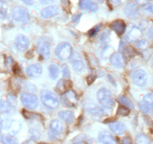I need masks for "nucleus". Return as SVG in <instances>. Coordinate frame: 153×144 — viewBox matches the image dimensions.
<instances>
[{
    "instance_id": "nucleus-1",
    "label": "nucleus",
    "mask_w": 153,
    "mask_h": 144,
    "mask_svg": "<svg viewBox=\"0 0 153 144\" xmlns=\"http://www.w3.org/2000/svg\"><path fill=\"white\" fill-rule=\"evenodd\" d=\"M40 96L42 104L47 108H49L51 110H56L59 105L56 95L51 91L44 89L41 92Z\"/></svg>"
},
{
    "instance_id": "nucleus-2",
    "label": "nucleus",
    "mask_w": 153,
    "mask_h": 144,
    "mask_svg": "<svg viewBox=\"0 0 153 144\" xmlns=\"http://www.w3.org/2000/svg\"><path fill=\"white\" fill-rule=\"evenodd\" d=\"M98 102L106 109H111L114 106V100L111 92L106 88H102L98 90L97 93Z\"/></svg>"
},
{
    "instance_id": "nucleus-3",
    "label": "nucleus",
    "mask_w": 153,
    "mask_h": 144,
    "mask_svg": "<svg viewBox=\"0 0 153 144\" xmlns=\"http://www.w3.org/2000/svg\"><path fill=\"white\" fill-rule=\"evenodd\" d=\"M55 52L56 55L59 59L65 61V60H68L71 58L73 50H72V47L70 44L68 42H62L57 46Z\"/></svg>"
},
{
    "instance_id": "nucleus-4",
    "label": "nucleus",
    "mask_w": 153,
    "mask_h": 144,
    "mask_svg": "<svg viewBox=\"0 0 153 144\" xmlns=\"http://www.w3.org/2000/svg\"><path fill=\"white\" fill-rule=\"evenodd\" d=\"M37 51L45 58H48L51 55V45L46 38H40L37 42Z\"/></svg>"
},
{
    "instance_id": "nucleus-5",
    "label": "nucleus",
    "mask_w": 153,
    "mask_h": 144,
    "mask_svg": "<svg viewBox=\"0 0 153 144\" xmlns=\"http://www.w3.org/2000/svg\"><path fill=\"white\" fill-rule=\"evenodd\" d=\"M22 104L29 110L35 109L38 106V99L35 95L30 93H23L20 97Z\"/></svg>"
},
{
    "instance_id": "nucleus-6",
    "label": "nucleus",
    "mask_w": 153,
    "mask_h": 144,
    "mask_svg": "<svg viewBox=\"0 0 153 144\" xmlns=\"http://www.w3.org/2000/svg\"><path fill=\"white\" fill-rule=\"evenodd\" d=\"M12 17L16 21L20 23H26L29 20L27 10L22 6H17L12 10Z\"/></svg>"
},
{
    "instance_id": "nucleus-7",
    "label": "nucleus",
    "mask_w": 153,
    "mask_h": 144,
    "mask_svg": "<svg viewBox=\"0 0 153 144\" xmlns=\"http://www.w3.org/2000/svg\"><path fill=\"white\" fill-rule=\"evenodd\" d=\"M133 81L136 86L143 87L146 85L148 81V76L146 72L143 69H137L135 71L133 74Z\"/></svg>"
},
{
    "instance_id": "nucleus-8",
    "label": "nucleus",
    "mask_w": 153,
    "mask_h": 144,
    "mask_svg": "<svg viewBox=\"0 0 153 144\" xmlns=\"http://www.w3.org/2000/svg\"><path fill=\"white\" fill-rule=\"evenodd\" d=\"M62 101L65 105L69 107H74L77 104V97L74 91L68 90L62 95Z\"/></svg>"
},
{
    "instance_id": "nucleus-9",
    "label": "nucleus",
    "mask_w": 153,
    "mask_h": 144,
    "mask_svg": "<svg viewBox=\"0 0 153 144\" xmlns=\"http://www.w3.org/2000/svg\"><path fill=\"white\" fill-rule=\"evenodd\" d=\"M15 47L19 52H24L28 49L29 45V40L26 35H18L14 41Z\"/></svg>"
},
{
    "instance_id": "nucleus-10",
    "label": "nucleus",
    "mask_w": 153,
    "mask_h": 144,
    "mask_svg": "<svg viewBox=\"0 0 153 144\" xmlns=\"http://www.w3.org/2000/svg\"><path fill=\"white\" fill-rule=\"evenodd\" d=\"M42 67L39 64H32L28 66L26 68V74L29 77L32 78H37V77H40L41 74H42Z\"/></svg>"
},
{
    "instance_id": "nucleus-11",
    "label": "nucleus",
    "mask_w": 153,
    "mask_h": 144,
    "mask_svg": "<svg viewBox=\"0 0 153 144\" xmlns=\"http://www.w3.org/2000/svg\"><path fill=\"white\" fill-rule=\"evenodd\" d=\"M110 29L114 31L117 35H122L124 34L125 31L126 29V25L123 20H114L113 23H111L110 26Z\"/></svg>"
},
{
    "instance_id": "nucleus-12",
    "label": "nucleus",
    "mask_w": 153,
    "mask_h": 144,
    "mask_svg": "<svg viewBox=\"0 0 153 144\" xmlns=\"http://www.w3.org/2000/svg\"><path fill=\"white\" fill-rule=\"evenodd\" d=\"M50 130L53 134L59 135L64 131V125L60 120H53L50 123Z\"/></svg>"
},
{
    "instance_id": "nucleus-13",
    "label": "nucleus",
    "mask_w": 153,
    "mask_h": 144,
    "mask_svg": "<svg viewBox=\"0 0 153 144\" xmlns=\"http://www.w3.org/2000/svg\"><path fill=\"white\" fill-rule=\"evenodd\" d=\"M110 62L112 65L118 68H123L125 65V59L120 53L112 54L110 57Z\"/></svg>"
},
{
    "instance_id": "nucleus-14",
    "label": "nucleus",
    "mask_w": 153,
    "mask_h": 144,
    "mask_svg": "<svg viewBox=\"0 0 153 144\" xmlns=\"http://www.w3.org/2000/svg\"><path fill=\"white\" fill-rule=\"evenodd\" d=\"M79 6L80 9L92 12H95L98 10V5L92 2V0H80Z\"/></svg>"
},
{
    "instance_id": "nucleus-15",
    "label": "nucleus",
    "mask_w": 153,
    "mask_h": 144,
    "mask_svg": "<svg viewBox=\"0 0 153 144\" xmlns=\"http://www.w3.org/2000/svg\"><path fill=\"white\" fill-rule=\"evenodd\" d=\"M59 12V8L56 5H51V6L46 7L42 11V16L44 18H50V17H54L57 15Z\"/></svg>"
},
{
    "instance_id": "nucleus-16",
    "label": "nucleus",
    "mask_w": 153,
    "mask_h": 144,
    "mask_svg": "<svg viewBox=\"0 0 153 144\" xmlns=\"http://www.w3.org/2000/svg\"><path fill=\"white\" fill-rule=\"evenodd\" d=\"M98 140L101 144H118L113 137L107 131H102L98 135Z\"/></svg>"
},
{
    "instance_id": "nucleus-17",
    "label": "nucleus",
    "mask_w": 153,
    "mask_h": 144,
    "mask_svg": "<svg viewBox=\"0 0 153 144\" xmlns=\"http://www.w3.org/2000/svg\"><path fill=\"white\" fill-rule=\"evenodd\" d=\"M124 12L125 14L129 18L134 19L138 16L137 7L135 4L132 3V2L127 4L124 9Z\"/></svg>"
},
{
    "instance_id": "nucleus-18",
    "label": "nucleus",
    "mask_w": 153,
    "mask_h": 144,
    "mask_svg": "<svg viewBox=\"0 0 153 144\" xmlns=\"http://www.w3.org/2000/svg\"><path fill=\"white\" fill-rule=\"evenodd\" d=\"M110 130L117 134H123L126 130V125L121 122H113L109 124Z\"/></svg>"
},
{
    "instance_id": "nucleus-19",
    "label": "nucleus",
    "mask_w": 153,
    "mask_h": 144,
    "mask_svg": "<svg viewBox=\"0 0 153 144\" xmlns=\"http://www.w3.org/2000/svg\"><path fill=\"white\" fill-rule=\"evenodd\" d=\"M141 34H142V32H141L140 29H139L138 27H136V26H134V27H132V29L129 31L128 34V41L130 42H136V41L138 40L139 38L141 36Z\"/></svg>"
},
{
    "instance_id": "nucleus-20",
    "label": "nucleus",
    "mask_w": 153,
    "mask_h": 144,
    "mask_svg": "<svg viewBox=\"0 0 153 144\" xmlns=\"http://www.w3.org/2000/svg\"><path fill=\"white\" fill-rule=\"evenodd\" d=\"M58 116L62 120L67 123L74 122L75 120L74 114L70 111H61L58 113Z\"/></svg>"
},
{
    "instance_id": "nucleus-21",
    "label": "nucleus",
    "mask_w": 153,
    "mask_h": 144,
    "mask_svg": "<svg viewBox=\"0 0 153 144\" xmlns=\"http://www.w3.org/2000/svg\"><path fill=\"white\" fill-rule=\"evenodd\" d=\"M71 87V82L67 80H60L56 86L57 90L63 93L69 90Z\"/></svg>"
},
{
    "instance_id": "nucleus-22",
    "label": "nucleus",
    "mask_w": 153,
    "mask_h": 144,
    "mask_svg": "<svg viewBox=\"0 0 153 144\" xmlns=\"http://www.w3.org/2000/svg\"><path fill=\"white\" fill-rule=\"evenodd\" d=\"M22 125L17 120H12L8 125V131L12 134H16L21 130Z\"/></svg>"
},
{
    "instance_id": "nucleus-23",
    "label": "nucleus",
    "mask_w": 153,
    "mask_h": 144,
    "mask_svg": "<svg viewBox=\"0 0 153 144\" xmlns=\"http://www.w3.org/2000/svg\"><path fill=\"white\" fill-rule=\"evenodd\" d=\"M0 140L2 144H18L17 140L13 135L9 134L2 135Z\"/></svg>"
},
{
    "instance_id": "nucleus-24",
    "label": "nucleus",
    "mask_w": 153,
    "mask_h": 144,
    "mask_svg": "<svg viewBox=\"0 0 153 144\" xmlns=\"http://www.w3.org/2000/svg\"><path fill=\"white\" fill-rule=\"evenodd\" d=\"M139 107L140 111L146 114H153V105L148 104L143 101L139 103Z\"/></svg>"
},
{
    "instance_id": "nucleus-25",
    "label": "nucleus",
    "mask_w": 153,
    "mask_h": 144,
    "mask_svg": "<svg viewBox=\"0 0 153 144\" xmlns=\"http://www.w3.org/2000/svg\"><path fill=\"white\" fill-rule=\"evenodd\" d=\"M48 71H49L50 77L52 80H56L59 75V69L58 66L56 65L52 64L49 66L48 68Z\"/></svg>"
},
{
    "instance_id": "nucleus-26",
    "label": "nucleus",
    "mask_w": 153,
    "mask_h": 144,
    "mask_svg": "<svg viewBox=\"0 0 153 144\" xmlns=\"http://www.w3.org/2000/svg\"><path fill=\"white\" fill-rule=\"evenodd\" d=\"M8 8L6 2L4 0H0V19H3L6 17Z\"/></svg>"
},
{
    "instance_id": "nucleus-27",
    "label": "nucleus",
    "mask_w": 153,
    "mask_h": 144,
    "mask_svg": "<svg viewBox=\"0 0 153 144\" xmlns=\"http://www.w3.org/2000/svg\"><path fill=\"white\" fill-rule=\"evenodd\" d=\"M137 144H151L149 138L143 134H140L136 137Z\"/></svg>"
},
{
    "instance_id": "nucleus-28",
    "label": "nucleus",
    "mask_w": 153,
    "mask_h": 144,
    "mask_svg": "<svg viewBox=\"0 0 153 144\" xmlns=\"http://www.w3.org/2000/svg\"><path fill=\"white\" fill-rule=\"evenodd\" d=\"M119 101H120V103H121L123 105L126 106V107H128V108H131V109H133L134 108V104L133 102H132L131 101L129 98H128L126 96H120V98H119Z\"/></svg>"
},
{
    "instance_id": "nucleus-29",
    "label": "nucleus",
    "mask_w": 153,
    "mask_h": 144,
    "mask_svg": "<svg viewBox=\"0 0 153 144\" xmlns=\"http://www.w3.org/2000/svg\"><path fill=\"white\" fill-rule=\"evenodd\" d=\"M72 67L76 72H80L84 69V64L80 60H74L72 62Z\"/></svg>"
},
{
    "instance_id": "nucleus-30",
    "label": "nucleus",
    "mask_w": 153,
    "mask_h": 144,
    "mask_svg": "<svg viewBox=\"0 0 153 144\" xmlns=\"http://www.w3.org/2000/svg\"><path fill=\"white\" fill-rule=\"evenodd\" d=\"M7 104L10 106V107H15L17 105V98L15 95L9 94L7 96Z\"/></svg>"
},
{
    "instance_id": "nucleus-31",
    "label": "nucleus",
    "mask_w": 153,
    "mask_h": 144,
    "mask_svg": "<svg viewBox=\"0 0 153 144\" xmlns=\"http://www.w3.org/2000/svg\"><path fill=\"white\" fill-rule=\"evenodd\" d=\"M130 114V109L128 107H126L124 105H121L118 107V110H117V114L120 116H128Z\"/></svg>"
},
{
    "instance_id": "nucleus-32",
    "label": "nucleus",
    "mask_w": 153,
    "mask_h": 144,
    "mask_svg": "<svg viewBox=\"0 0 153 144\" xmlns=\"http://www.w3.org/2000/svg\"><path fill=\"white\" fill-rule=\"evenodd\" d=\"M29 136H30V139L33 140H37L40 138L41 133L38 131L36 129H32L29 131Z\"/></svg>"
},
{
    "instance_id": "nucleus-33",
    "label": "nucleus",
    "mask_w": 153,
    "mask_h": 144,
    "mask_svg": "<svg viewBox=\"0 0 153 144\" xmlns=\"http://www.w3.org/2000/svg\"><path fill=\"white\" fill-rule=\"evenodd\" d=\"M142 101H145V102L148 103V104H151V105H153V93H149L144 95Z\"/></svg>"
},
{
    "instance_id": "nucleus-34",
    "label": "nucleus",
    "mask_w": 153,
    "mask_h": 144,
    "mask_svg": "<svg viewBox=\"0 0 153 144\" xmlns=\"http://www.w3.org/2000/svg\"><path fill=\"white\" fill-rule=\"evenodd\" d=\"M109 35H110V34H107V32H103L102 34H101V37H100V41H101V42L102 44H104V45H106V44L107 43V42H109L110 41V39H109Z\"/></svg>"
},
{
    "instance_id": "nucleus-35",
    "label": "nucleus",
    "mask_w": 153,
    "mask_h": 144,
    "mask_svg": "<svg viewBox=\"0 0 153 144\" xmlns=\"http://www.w3.org/2000/svg\"><path fill=\"white\" fill-rule=\"evenodd\" d=\"M137 46L139 48H141V49H145L147 47L149 46V43L145 39H142V40L139 41L137 44Z\"/></svg>"
},
{
    "instance_id": "nucleus-36",
    "label": "nucleus",
    "mask_w": 153,
    "mask_h": 144,
    "mask_svg": "<svg viewBox=\"0 0 153 144\" xmlns=\"http://www.w3.org/2000/svg\"><path fill=\"white\" fill-rule=\"evenodd\" d=\"M62 74H63V77L65 78H69L70 77V71H69L68 67L66 65H64L62 66Z\"/></svg>"
},
{
    "instance_id": "nucleus-37",
    "label": "nucleus",
    "mask_w": 153,
    "mask_h": 144,
    "mask_svg": "<svg viewBox=\"0 0 153 144\" xmlns=\"http://www.w3.org/2000/svg\"><path fill=\"white\" fill-rule=\"evenodd\" d=\"M10 107L8 104H5L3 101H0V111L2 113H8L9 109L8 107Z\"/></svg>"
},
{
    "instance_id": "nucleus-38",
    "label": "nucleus",
    "mask_w": 153,
    "mask_h": 144,
    "mask_svg": "<svg viewBox=\"0 0 153 144\" xmlns=\"http://www.w3.org/2000/svg\"><path fill=\"white\" fill-rule=\"evenodd\" d=\"M100 26H100L99 25V26H95V28H93V29H92L90 31H89V35H90V37H93V36H95V35H96V33L98 32V30H99Z\"/></svg>"
},
{
    "instance_id": "nucleus-39",
    "label": "nucleus",
    "mask_w": 153,
    "mask_h": 144,
    "mask_svg": "<svg viewBox=\"0 0 153 144\" xmlns=\"http://www.w3.org/2000/svg\"><path fill=\"white\" fill-rule=\"evenodd\" d=\"M144 10L153 14V3H147L144 5Z\"/></svg>"
},
{
    "instance_id": "nucleus-40",
    "label": "nucleus",
    "mask_w": 153,
    "mask_h": 144,
    "mask_svg": "<svg viewBox=\"0 0 153 144\" xmlns=\"http://www.w3.org/2000/svg\"><path fill=\"white\" fill-rule=\"evenodd\" d=\"M122 144H131V140L129 137H126L122 140Z\"/></svg>"
},
{
    "instance_id": "nucleus-41",
    "label": "nucleus",
    "mask_w": 153,
    "mask_h": 144,
    "mask_svg": "<svg viewBox=\"0 0 153 144\" xmlns=\"http://www.w3.org/2000/svg\"><path fill=\"white\" fill-rule=\"evenodd\" d=\"M110 1L113 5H117V6L122 4V0H110Z\"/></svg>"
},
{
    "instance_id": "nucleus-42",
    "label": "nucleus",
    "mask_w": 153,
    "mask_h": 144,
    "mask_svg": "<svg viewBox=\"0 0 153 144\" xmlns=\"http://www.w3.org/2000/svg\"><path fill=\"white\" fill-rule=\"evenodd\" d=\"M25 4L29 5H32L34 4V0H21Z\"/></svg>"
},
{
    "instance_id": "nucleus-43",
    "label": "nucleus",
    "mask_w": 153,
    "mask_h": 144,
    "mask_svg": "<svg viewBox=\"0 0 153 144\" xmlns=\"http://www.w3.org/2000/svg\"><path fill=\"white\" fill-rule=\"evenodd\" d=\"M53 1V0H39V2L42 4H43V5H47V4L48 3H51Z\"/></svg>"
},
{
    "instance_id": "nucleus-44",
    "label": "nucleus",
    "mask_w": 153,
    "mask_h": 144,
    "mask_svg": "<svg viewBox=\"0 0 153 144\" xmlns=\"http://www.w3.org/2000/svg\"><path fill=\"white\" fill-rule=\"evenodd\" d=\"M80 17H81V14H77V15L74 16L72 20H73V22H76V20H79Z\"/></svg>"
},
{
    "instance_id": "nucleus-45",
    "label": "nucleus",
    "mask_w": 153,
    "mask_h": 144,
    "mask_svg": "<svg viewBox=\"0 0 153 144\" xmlns=\"http://www.w3.org/2000/svg\"><path fill=\"white\" fill-rule=\"evenodd\" d=\"M136 1V2L137 4H139V5H143V4H145L147 0H135Z\"/></svg>"
},
{
    "instance_id": "nucleus-46",
    "label": "nucleus",
    "mask_w": 153,
    "mask_h": 144,
    "mask_svg": "<svg viewBox=\"0 0 153 144\" xmlns=\"http://www.w3.org/2000/svg\"><path fill=\"white\" fill-rule=\"evenodd\" d=\"M2 128H3V122H2V118H1V117H0V134H1V132H2Z\"/></svg>"
},
{
    "instance_id": "nucleus-47",
    "label": "nucleus",
    "mask_w": 153,
    "mask_h": 144,
    "mask_svg": "<svg viewBox=\"0 0 153 144\" xmlns=\"http://www.w3.org/2000/svg\"><path fill=\"white\" fill-rule=\"evenodd\" d=\"M96 1H97V2H101V3L104 2V0H96Z\"/></svg>"
},
{
    "instance_id": "nucleus-48",
    "label": "nucleus",
    "mask_w": 153,
    "mask_h": 144,
    "mask_svg": "<svg viewBox=\"0 0 153 144\" xmlns=\"http://www.w3.org/2000/svg\"><path fill=\"white\" fill-rule=\"evenodd\" d=\"M74 144H85L83 143H74Z\"/></svg>"
},
{
    "instance_id": "nucleus-49",
    "label": "nucleus",
    "mask_w": 153,
    "mask_h": 144,
    "mask_svg": "<svg viewBox=\"0 0 153 144\" xmlns=\"http://www.w3.org/2000/svg\"><path fill=\"white\" fill-rule=\"evenodd\" d=\"M39 144H48V143H41Z\"/></svg>"
}]
</instances>
